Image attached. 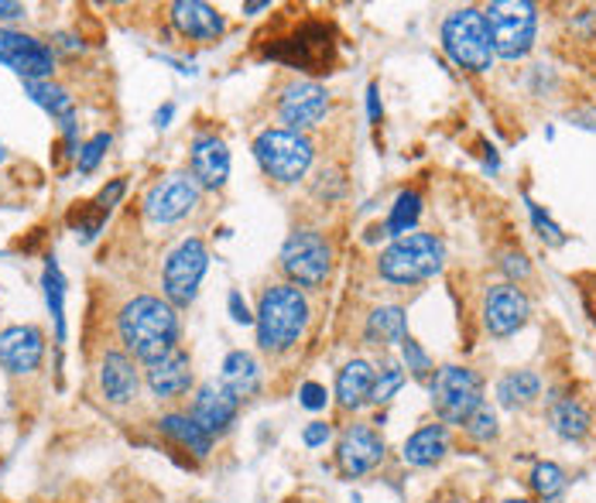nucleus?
<instances>
[{"instance_id": "1", "label": "nucleus", "mask_w": 596, "mask_h": 503, "mask_svg": "<svg viewBox=\"0 0 596 503\" xmlns=\"http://www.w3.org/2000/svg\"><path fill=\"white\" fill-rule=\"evenodd\" d=\"M117 336L123 343V354H131L144 367L155 363L179 346V309H171L158 295H134L117 312Z\"/></svg>"}, {"instance_id": "2", "label": "nucleus", "mask_w": 596, "mask_h": 503, "mask_svg": "<svg viewBox=\"0 0 596 503\" xmlns=\"http://www.w3.org/2000/svg\"><path fill=\"white\" fill-rule=\"evenodd\" d=\"M309 325V298L302 288L295 285H271L264 288L258 312H254V330H258V346L271 357H285L306 336Z\"/></svg>"}, {"instance_id": "3", "label": "nucleus", "mask_w": 596, "mask_h": 503, "mask_svg": "<svg viewBox=\"0 0 596 503\" xmlns=\"http://www.w3.org/2000/svg\"><path fill=\"white\" fill-rule=\"evenodd\" d=\"M445 267V243L436 233L397 237L378 258V274L388 285H421Z\"/></svg>"}, {"instance_id": "4", "label": "nucleus", "mask_w": 596, "mask_h": 503, "mask_svg": "<svg viewBox=\"0 0 596 503\" xmlns=\"http://www.w3.org/2000/svg\"><path fill=\"white\" fill-rule=\"evenodd\" d=\"M487 35L497 59H525L538 38V8L532 0H493L484 8Z\"/></svg>"}, {"instance_id": "5", "label": "nucleus", "mask_w": 596, "mask_h": 503, "mask_svg": "<svg viewBox=\"0 0 596 503\" xmlns=\"http://www.w3.org/2000/svg\"><path fill=\"white\" fill-rule=\"evenodd\" d=\"M254 158H258L261 171L267 175L271 182L295 185L309 175L315 147H312V141L306 134H298V131L267 128L254 141Z\"/></svg>"}, {"instance_id": "6", "label": "nucleus", "mask_w": 596, "mask_h": 503, "mask_svg": "<svg viewBox=\"0 0 596 503\" xmlns=\"http://www.w3.org/2000/svg\"><path fill=\"white\" fill-rule=\"evenodd\" d=\"M429 394H432V411L445 429H450V424H460L463 429L469 415L484 405V376L474 367L445 363L432 373Z\"/></svg>"}, {"instance_id": "7", "label": "nucleus", "mask_w": 596, "mask_h": 503, "mask_svg": "<svg viewBox=\"0 0 596 503\" xmlns=\"http://www.w3.org/2000/svg\"><path fill=\"white\" fill-rule=\"evenodd\" d=\"M264 59L285 62L288 69L312 72V75L333 72V62H336L333 28L326 21H302L288 38H278L275 45H271Z\"/></svg>"}, {"instance_id": "8", "label": "nucleus", "mask_w": 596, "mask_h": 503, "mask_svg": "<svg viewBox=\"0 0 596 503\" xmlns=\"http://www.w3.org/2000/svg\"><path fill=\"white\" fill-rule=\"evenodd\" d=\"M442 48L466 72H487L497 59L480 8H460L442 21Z\"/></svg>"}, {"instance_id": "9", "label": "nucleus", "mask_w": 596, "mask_h": 503, "mask_svg": "<svg viewBox=\"0 0 596 503\" xmlns=\"http://www.w3.org/2000/svg\"><path fill=\"white\" fill-rule=\"evenodd\" d=\"M282 271L288 285L302 291L322 288L333 274V243L319 230L302 226V230H295L282 247Z\"/></svg>"}, {"instance_id": "10", "label": "nucleus", "mask_w": 596, "mask_h": 503, "mask_svg": "<svg viewBox=\"0 0 596 503\" xmlns=\"http://www.w3.org/2000/svg\"><path fill=\"white\" fill-rule=\"evenodd\" d=\"M210 271V250L199 237H186L171 254L165 258V267H162V291H165V301L171 309H189L195 295H199V285H203Z\"/></svg>"}, {"instance_id": "11", "label": "nucleus", "mask_w": 596, "mask_h": 503, "mask_svg": "<svg viewBox=\"0 0 596 503\" xmlns=\"http://www.w3.org/2000/svg\"><path fill=\"white\" fill-rule=\"evenodd\" d=\"M388 459V442L374 421H350L336 435V452L333 463L343 480H360V476L374 472Z\"/></svg>"}, {"instance_id": "12", "label": "nucleus", "mask_w": 596, "mask_h": 503, "mask_svg": "<svg viewBox=\"0 0 596 503\" xmlns=\"http://www.w3.org/2000/svg\"><path fill=\"white\" fill-rule=\"evenodd\" d=\"M0 65L11 69L21 83H45L56 72V52L52 45L28 32L0 28Z\"/></svg>"}, {"instance_id": "13", "label": "nucleus", "mask_w": 596, "mask_h": 503, "mask_svg": "<svg viewBox=\"0 0 596 503\" xmlns=\"http://www.w3.org/2000/svg\"><path fill=\"white\" fill-rule=\"evenodd\" d=\"M240 400L223 387L219 381H206L192 391V400H189V418L203 429L210 439H223L237 429V418H240Z\"/></svg>"}, {"instance_id": "14", "label": "nucleus", "mask_w": 596, "mask_h": 503, "mask_svg": "<svg viewBox=\"0 0 596 503\" xmlns=\"http://www.w3.org/2000/svg\"><path fill=\"white\" fill-rule=\"evenodd\" d=\"M532 319V301L517 285H490L484 295V330L493 339H511L521 333Z\"/></svg>"}, {"instance_id": "15", "label": "nucleus", "mask_w": 596, "mask_h": 503, "mask_svg": "<svg viewBox=\"0 0 596 503\" xmlns=\"http://www.w3.org/2000/svg\"><path fill=\"white\" fill-rule=\"evenodd\" d=\"M199 199H203V189L192 182V175H168V179L155 182L144 195V216L158 223V226H171L186 219Z\"/></svg>"}, {"instance_id": "16", "label": "nucleus", "mask_w": 596, "mask_h": 503, "mask_svg": "<svg viewBox=\"0 0 596 503\" xmlns=\"http://www.w3.org/2000/svg\"><path fill=\"white\" fill-rule=\"evenodd\" d=\"M330 113V93L315 80H295L282 89L278 99V117L288 131L306 134L312 128H319Z\"/></svg>"}, {"instance_id": "17", "label": "nucleus", "mask_w": 596, "mask_h": 503, "mask_svg": "<svg viewBox=\"0 0 596 503\" xmlns=\"http://www.w3.org/2000/svg\"><path fill=\"white\" fill-rule=\"evenodd\" d=\"M45 330L35 322H21L0 330V370L11 376H32L45 363Z\"/></svg>"}, {"instance_id": "18", "label": "nucleus", "mask_w": 596, "mask_h": 503, "mask_svg": "<svg viewBox=\"0 0 596 503\" xmlns=\"http://www.w3.org/2000/svg\"><path fill=\"white\" fill-rule=\"evenodd\" d=\"M96 381L107 405L128 408L141 394V367L131 354H123V349H107V354L99 357Z\"/></svg>"}, {"instance_id": "19", "label": "nucleus", "mask_w": 596, "mask_h": 503, "mask_svg": "<svg viewBox=\"0 0 596 503\" xmlns=\"http://www.w3.org/2000/svg\"><path fill=\"white\" fill-rule=\"evenodd\" d=\"M144 384L152 391L155 400H182L192 387H195V370H192V357L182 346H176L171 354H165L162 360L144 367Z\"/></svg>"}, {"instance_id": "20", "label": "nucleus", "mask_w": 596, "mask_h": 503, "mask_svg": "<svg viewBox=\"0 0 596 503\" xmlns=\"http://www.w3.org/2000/svg\"><path fill=\"white\" fill-rule=\"evenodd\" d=\"M189 175L199 189H223L230 179V151L216 134H195L189 144Z\"/></svg>"}, {"instance_id": "21", "label": "nucleus", "mask_w": 596, "mask_h": 503, "mask_svg": "<svg viewBox=\"0 0 596 503\" xmlns=\"http://www.w3.org/2000/svg\"><path fill=\"white\" fill-rule=\"evenodd\" d=\"M168 17L171 28L189 41H219L223 32H227L223 14L213 4H203V0H176L168 8Z\"/></svg>"}, {"instance_id": "22", "label": "nucleus", "mask_w": 596, "mask_h": 503, "mask_svg": "<svg viewBox=\"0 0 596 503\" xmlns=\"http://www.w3.org/2000/svg\"><path fill=\"white\" fill-rule=\"evenodd\" d=\"M374 381H378V367L363 360V357H354L346 360L336 373V405L346 411V415H357L370 405V391H374Z\"/></svg>"}, {"instance_id": "23", "label": "nucleus", "mask_w": 596, "mask_h": 503, "mask_svg": "<svg viewBox=\"0 0 596 503\" xmlns=\"http://www.w3.org/2000/svg\"><path fill=\"white\" fill-rule=\"evenodd\" d=\"M450 456V429L442 421L418 424L402 445V463L412 469H432Z\"/></svg>"}, {"instance_id": "24", "label": "nucleus", "mask_w": 596, "mask_h": 503, "mask_svg": "<svg viewBox=\"0 0 596 503\" xmlns=\"http://www.w3.org/2000/svg\"><path fill=\"white\" fill-rule=\"evenodd\" d=\"M155 429H158V435L165 439V442H171L176 448H182V452H189L192 459H210L213 456V445H216V439H210L199 424L186 415V411H165V415H158V421H155Z\"/></svg>"}, {"instance_id": "25", "label": "nucleus", "mask_w": 596, "mask_h": 503, "mask_svg": "<svg viewBox=\"0 0 596 503\" xmlns=\"http://www.w3.org/2000/svg\"><path fill=\"white\" fill-rule=\"evenodd\" d=\"M219 384L243 405V400H251V397L261 394L264 370H261L254 354H247V349H230V354L223 357V367H219Z\"/></svg>"}, {"instance_id": "26", "label": "nucleus", "mask_w": 596, "mask_h": 503, "mask_svg": "<svg viewBox=\"0 0 596 503\" xmlns=\"http://www.w3.org/2000/svg\"><path fill=\"white\" fill-rule=\"evenodd\" d=\"M545 418L562 442H583L593 432V415L580 397H552Z\"/></svg>"}, {"instance_id": "27", "label": "nucleus", "mask_w": 596, "mask_h": 503, "mask_svg": "<svg viewBox=\"0 0 596 503\" xmlns=\"http://www.w3.org/2000/svg\"><path fill=\"white\" fill-rule=\"evenodd\" d=\"M363 339L374 349H391L408 339V312L402 306H378L367 315Z\"/></svg>"}, {"instance_id": "28", "label": "nucleus", "mask_w": 596, "mask_h": 503, "mask_svg": "<svg viewBox=\"0 0 596 503\" xmlns=\"http://www.w3.org/2000/svg\"><path fill=\"white\" fill-rule=\"evenodd\" d=\"M493 394H497V405H501V408L521 411V408L535 405V400L541 397V376L535 370H511V373L501 376V381H497Z\"/></svg>"}, {"instance_id": "29", "label": "nucleus", "mask_w": 596, "mask_h": 503, "mask_svg": "<svg viewBox=\"0 0 596 503\" xmlns=\"http://www.w3.org/2000/svg\"><path fill=\"white\" fill-rule=\"evenodd\" d=\"M41 288H45L48 315H52V322H56V343L65 346V278H62V271H59V261H56V258H48V261H45Z\"/></svg>"}, {"instance_id": "30", "label": "nucleus", "mask_w": 596, "mask_h": 503, "mask_svg": "<svg viewBox=\"0 0 596 503\" xmlns=\"http://www.w3.org/2000/svg\"><path fill=\"white\" fill-rule=\"evenodd\" d=\"M421 216V195L415 189H405V192H397L394 199V206H391V216L384 223V233L388 237H408L415 230V223Z\"/></svg>"}, {"instance_id": "31", "label": "nucleus", "mask_w": 596, "mask_h": 503, "mask_svg": "<svg viewBox=\"0 0 596 503\" xmlns=\"http://www.w3.org/2000/svg\"><path fill=\"white\" fill-rule=\"evenodd\" d=\"M528 483H532V493L541 500V503H556L565 490H569V476L559 463H549V459H541L535 463L532 476H528Z\"/></svg>"}, {"instance_id": "32", "label": "nucleus", "mask_w": 596, "mask_h": 503, "mask_svg": "<svg viewBox=\"0 0 596 503\" xmlns=\"http://www.w3.org/2000/svg\"><path fill=\"white\" fill-rule=\"evenodd\" d=\"M408 384V373L402 363H394V360H384L378 367V381H374V391H370V405H391V400L397 397V391H402Z\"/></svg>"}, {"instance_id": "33", "label": "nucleus", "mask_w": 596, "mask_h": 503, "mask_svg": "<svg viewBox=\"0 0 596 503\" xmlns=\"http://www.w3.org/2000/svg\"><path fill=\"white\" fill-rule=\"evenodd\" d=\"M402 367H405V373L412 376V381H418V384H429L432 381V373H436V363H432V357L421 349V343L418 339H405L402 343Z\"/></svg>"}, {"instance_id": "34", "label": "nucleus", "mask_w": 596, "mask_h": 503, "mask_svg": "<svg viewBox=\"0 0 596 503\" xmlns=\"http://www.w3.org/2000/svg\"><path fill=\"white\" fill-rule=\"evenodd\" d=\"M463 432H466L469 442H477V445H490L497 435H501V424H497V411L487 405V400H484V405L474 415H469V421L463 424Z\"/></svg>"}, {"instance_id": "35", "label": "nucleus", "mask_w": 596, "mask_h": 503, "mask_svg": "<svg viewBox=\"0 0 596 503\" xmlns=\"http://www.w3.org/2000/svg\"><path fill=\"white\" fill-rule=\"evenodd\" d=\"M110 144H114V134H110V131H99V134H93V137L86 141V144H80L76 171H80V175H93V171L99 168V161L107 158Z\"/></svg>"}, {"instance_id": "36", "label": "nucleus", "mask_w": 596, "mask_h": 503, "mask_svg": "<svg viewBox=\"0 0 596 503\" xmlns=\"http://www.w3.org/2000/svg\"><path fill=\"white\" fill-rule=\"evenodd\" d=\"M123 192H128V179H110L104 189H99L93 199H90V203H86V209L96 216V219H104L107 223V216L117 209V203H120V199H123Z\"/></svg>"}, {"instance_id": "37", "label": "nucleus", "mask_w": 596, "mask_h": 503, "mask_svg": "<svg viewBox=\"0 0 596 503\" xmlns=\"http://www.w3.org/2000/svg\"><path fill=\"white\" fill-rule=\"evenodd\" d=\"M525 206H528V216H532V223H535V230H538V237L549 243V247H565V233H562V226L545 213L535 199H528L525 195Z\"/></svg>"}, {"instance_id": "38", "label": "nucleus", "mask_w": 596, "mask_h": 503, "mask_svg": "<svg viewBox=\"0 0 596 503\" xmlns=\"http://www.w3.org/2000/svg\"><path fill=\"white\" fill-rule=\"evenodd\" d=\"M298 405H302L306 411H312V415L326 411V405H330V391H326V384L306 381L302 387H298Z\"/></svg>"}, {"instance_id": "39", "label": "nucleus", "mask_w": 596, "mask_h": 503, "mask_svg": "<svg viewBox=\"0 0 596 503\" xmlns=\"http://www.w3.org/2000/svg\"><path fill=\"white\" fill-rule=\"evenodd\" d=\"M333 424L330 421H322V418H312L306 429H302V445L306 448H326L333 442Z\"/></svg>"}, {"instance_id": "40", "label": "nucleus", "mask_w": 596, "mask_h": 503, "mask_svg": "<svg viewBox=\"0 0 596 503\" xmlns=\"http://www.w3.org/2000/svg\"><path fill=\"white\" fill-rule=\"evenodd\" d=\"M501 271L508 274L511 285H514V282H525V278H528V274H532V264H528V258H525V254H521V250H517V254L511 250V254H504V258H501Z\"/></svg>"}, {"instance_id": "41", "label": "nucleus", "mask_w": 596, "mask_h": 503, "mask_svg": "<svg viewBox=\"0 0 596 503\" xmlns=\"http://www.w3.org/2000/svg\"><path fill=\"white\" fill-rule=\"evenodd\" d=\"M227 309H230V319L237 322V325H254V312H251V306H247V298H243V291H230L227 295Z\"/></svg>"}, {"instance_id": "42", "label": "nucleus", "mask_w": 596, "mask_h": 503, "mask_svg": "<svg viewBox=\"0 0 596 503\" xmlns=\"http://www.w3.org/2000/svg\"><path fill=\"white\" fill-rule=\"evenodd\" d=\"M52 52H69V56H76V52H86V45L76 32H56L52 35Z\"/></svg>"}, {"instance_id": "43", "label": "nucleus", "mask_w": 596, "mask_h": 503, "mask_svg": "<svg viewBox=\"0 0 596 503\" xmlns=\"http://www.w3.org/2000/svg\"><path fill=\"white\" fill-rule=\"evenodd\" d=\"M381 113H384V107H381V89H378V83H370L367 86V117H370V123H378Z\"/></svg>"}, {"instance_id": "44", "label": "nucleus", "mask_w": 596, "mask_h": 503, "mask_svg": "<svg viewBox=\"0 0 596 503\" xmlns=\"http://www.w3.org/2000/svg\"><path fill=\"white\" fill-rule=\"evenodd\" d=\"M24 14H28V8H24V4H14V0H0V21H21Z\"/></svg>"}, {"instance_id": "45", "label": "nucleus", "mask_w": 596, "mask_h": 503, "mask_svg": "<svg viewBox=\"0 0 596 503\" xmlns=\"http://www.w3.org/2000/svg\"><path fill=\"white\" fill-rule=\"evenodd\" d=\"M171 117H176V104H165V107H158V110H155V128H158V131H165L168 123H171Z\"/></svg>"}, {"instance_id": "46", "label": "nucleus", "mask_w": 596, "mask_h": 503, "mask_svg": "<svg viewBox=\"0 0 596 503\" xmlns=\"http://www.w3.org/2000/svg\"><path fill=\"white\" fill-rule=\"evenodd\" d=\"M271 4H267V0H258V4H243V14L247 17H254V14H261V11H267Z\"/></svg>"}, {"instance_id": "47", "label": "nucleus", "mask_w": 596, "mask_h": 503, "mask_svg": "<svg viewBox=\"0 0 596 503\" xmlns=\"http://www.w3.org/2000/svg\"><path fill=\"white\" fill-rule=\"evenodd\" d=\"M8 161V147L4 144H0V165H4Z\"/></svg>"}, {"instance_id": "48", "label": "nucleus", "mask_w": 596, "mask_h": 503, "mask_svg": "<svg viewBox=\"0 0 596 503\" xmlns=\"http://www.w3.org/2000/svg\"><path fill=\"white\" fill-rule=\"evenodd\" d=\"M504 503H528V500H521V496H508Z\"/></svg>"}, {"instance_id": "49", "label": "nucleus", "mask_w": 596, "mask_h": 503, "mask_svg": "<svg viewBox=\"0 0 596 503\" xmlns=\"http://www.w3.org/2000/svg\"><path fill=\"white\" fill-rule=\"evenodd\" d=\"M432 503H460V500H445V496H439V500H432Z\"/></svg>"}]
</instances>
